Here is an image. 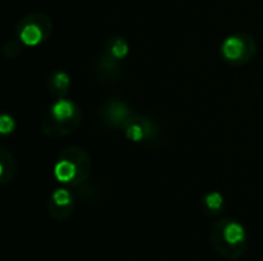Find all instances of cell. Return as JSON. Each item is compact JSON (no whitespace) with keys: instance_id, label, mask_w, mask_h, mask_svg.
<instances>
[{"instance_id":"4","label":"cell","mask_w":263,"mask_h":261,"mask_svg":"<svg viewBox=\"0 0 263 261\" xmlns=\"http://www.w3.org/2000/svg\"><path fill=\"white\" fill-rule=\"evenodd\" d=\"M52 23L48 15L45 14H28L17 23V34L18 38L26 46H35L45 42L51 35Z\"/></svg>"},{"instance_id":"5","label":"cell","mask_w":263,"mask_h":261,"mask_svg":"<svg viewBox=\"0 0 263 261\" xmlns=\"http://www.w3.org/2000/svg\"><path fill=\"white\" fill-rule=\"evenodd\" d=\"M257 51L256 40L247 34H234L222 42L220 52L225 62L233 65L248 63Z\"/></svg>"},{"instance_id":"9","label":"cell","mask_w":263,"mask_h":261,"mask_svg":"<svg viewBox=\"0 0 263 261\" xmlns=\"http://www.w3.org/2000/svg\"><path fill=\"white\" fill-rule=\"evenodd\" d=\"M97 71L100 74V77H106L108 80H112L114 77H120V62L112 58L109 54H106L103 51V54L99 57V63H97Z\"/></svg>"},{"instance_id":"6","label":"cell","mask_w":263,"mask_h":261,"mask_svg":"<svg viewBox=\"0 0 263 261\" xmlns=\"http://www.w3.org/2000/svg\"><path fill=\"white\" fill-rule=\"evenodd\" d=\"M123 131H125V135L129 140H133L136 143H142V142H148L153 137H156L157 126L151 120H148L145 117H140V115L134 117L133 115L126 122V125L123 126Z\"/></svg>"},{"instance_id":"11","label":"cell","mask_w":263,"mask_h":261,"mask_svg":"<svg viewBox=\"0 0 263 261\" xmlns=\"http://www.w3.org/2000/svg\"><path fill=\"white\" fill-rule=\"evenodd\" d=\"M57 209H68L71 212L72 209V197L68 189H55L51 195V206Z\"/></svg>"},{"instance_id":"7","label":"cell","mask_w":263,"mask_h":261,"mask_svg":"<svg viewBox=\"0 0 263 261\" xmlns=\"http://www.w3.org/2000/svg\"><path fill=\"white\" fill-rule=\"evenodd\" d=\"M131 109L125 102H120L117 98H112L105 103L102 109V118L105 125L111 128H122L126 125V122L131 118Z\"/></svg>"},{"instance_id":"10","label":"cell","mask_w":263,"mask_h":261,"mask_svg":"<svg viewBox=\"0 0 263 261\" xmlns=\"http://www.w3.org/2000/svg\"><path fill=\"white\" fill-rule=\"evenodd\" d=\"M105 52L109 54L112 58L122 62V60L128 55V52H129L128 42H126L125 38H122V37H112V38H109V40L106 42V45H105Z\"/></svg>"},{"instance_id":"3","label":"cell","mask_w":263,"mask_h":261,"mask_svg":"<svg viewBox=\"0 0 263 261\" xmlns=\"http://www.w3.org/2000/svg\"><path fill=\"white\" fill-rule=\"evenodd\" d=\"M213 245L222 243V248L217 251L220 255L228 258H237L245 252L247 248V231L245 228L233 220H223L214 225L211 231Z\"/></svg>"},{"instance_id":"1","label":"cell","mask_w":263,"mask_h":261,"mask_svg":"<svg viewBox=\"0 0 263 261\" xmlns=\"http://www.w3.org/2000/svg\"><path fill=\"white\" fill-rule=\"evenodd\" d=\"M82 120V112L74 102L59 98L45 114L42 120V131L54 138L65 137L77 129Z\"/></svg>"},{"instance_id":"12","label":"cell","mask_w":263,"mask_h":261,"mask_svg":"<svg viewBox=\"0 0 263 261\" xmlns=\"http://www.w3.org/2000/svg\"><path fill=\"white\" fill-rule=\"evenodd\" d=\"M203 203L211 212H219L223 208V197L219 192H210L208 195H205Z\"/></svg>"},{"instance_id":"2","label":"cell","mask_w":263,"mask_h":261,"mask_svg":"<svg viewBox=\"0 0 263 261\" xmlns=\"http://www.w3.org/2000/svg\"><path fill=\"white\" fill-rule=\"evenodd\" d=\"M91 171L88 154L80 148H66L54 166V175L60 183L80 185Z\"/></svg>"},{"instance_id":"13","label":"cell","mask_w":263,"mask_h":261,"mask_svg":"<svg viewBox=\"0 0 263 261\" xmlns=\"http://www.w3.org/2000/svg\"><path fill=\"white\" fill-rule=\"evenodd\" d=\"M12 131H14V118L9 117L8 114H3L0 118V132L3 135H8Z\"/></svg>"},{"instance_id":"8","label":"cell","mask_w":263,"mask_h":261,"mask_svg":"<svg viewBox=\"0 0 263 261\" xmlns=\"http://www.w3.org/2000/svg\"><path fill=\"white\" fill-rule=\"evenodd\" d=\"M69 86H71V78L63 71H55L48 78V89H49V92L52 95L59 97V98L65 97V94L69 91Z\"/></svg>"}]
</instances>
